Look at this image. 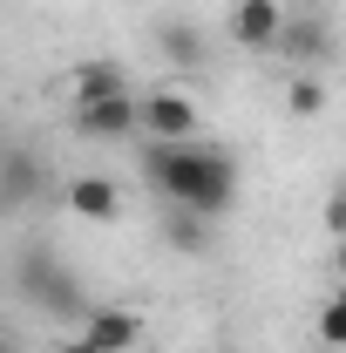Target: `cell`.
I'll return each mask as SVG.
<instances>
[{
	"label": "cell",
	"instance_id": "obj_1",
	"mask_svg": "<svg viewBox=\"0 0 346 353\" xmlns=\"http://www.w3.org/2000/svg\"><path fill=\"white\" fill-rule=\"evenodd\" d=\"M143 176L170 197L176 211H197V218H224L238 204V157L224 143H143Z\"/></svg>",
	"mask_w": 346,
	"mask_h": 353
},
{
	"label": "cell",
	"instance_id": "obj_2",
	"mask_svg": "<svg viewBox=\"0 0 346 353\" xmlns=\"http://www.w3.org/2000/svg\"><path fill=\"white\" fill-rule=\"evenodd\" d=\"M14 285H21V299H28V306H41L48 319H88V299H82L75 265H61L48 245H28V252H21Z\"/></svg>",
	"mask_w": 346,
	"mask_h": 353
},
{
	"label": "cell",
	"instance_id": "obj_3",
	"mask_svg": "<svg viewBox=\"0 0 346 353\" xmlns=\"http://www.w3.org/2000/svg\"><path fill=\"white\" fill-rule=\"evenodd\" d=\"M136 123H143L150 143H190L197 123H204V109L183 88H150V95H136Z\"/></svg>",
	"mask_w": 346,
	"mask_h": 353
},
{
	"label": "cell",
	"instance_id": "obj_4",
	"mask_svg": "<svg viewBox=\"0 0 346 353\" xmlns=\"http://www.w3.org/2000/svg\"><path fill=\"white\" fill-rule=\"evenodd\" d=\"M143 123H136V95L123 88V95H95V102H75V136H88V143H123V136H136Z\"/></svg>",
	"mask_w": 346,
	"mask_h": 353
},
{
	"label": "cell",
	"instance_id": "obj_5",
	"mask_svg": "<svg viewBox=\"0 0 346 353\" xmlns=\"http://www.w3.org/2000/svg\"><path fill=\"white\" fill-rule=\"evenodd\" d=\"M278 34H285V0H238L231 7V41L245 54H278Z\"/></svg>",
	"mask_w": 346,
	"mask_h": 353
},
{
	"label": "cell",
	"instance_id": "obj_6",
	"mask_svg": "<svg viewBox=\"0 0 346 353\" xmlns=\"http://www.w3.org/2000/svg\"><path fill=\"white\" fill-rule=\"evenodd\" d=\"M48 197V163L34 150H0V211H28Z\"/></svg>",
	"mask_w": 346,
	"mask_h": 353
},
{
	"label": "cell",
	"instance_id": "obj_7",
	"mask_svg": "<svg viewBox=\"0 0 346 353\" xmlns=\"http://www.w3.org/2000/svg\"><path fill=\"white\" fill-rule=\"evenodd\" d=\"M143 333H150V326H143L136 306H88V319H82V340L95 353H130Z\"/></svg>",
	"mask_w": 346,
	"mask_h": 353
},
{
	"label": "cell",
	"instance_id": "obj_8",
	"mask_svg": "<svg viewBox=\"0 0 346 353\" xmlns=\"http://www.w3.org/2000/svg\"><path fill=\"white\" fill-rule=\"evenodd\" d=\"M278 54H292V61H299V75H312V68L333 54V21H326V14H285Z\"/></svg>",
	"mask_w": 346,
	"mask_h": 353
},
{
	"label": "cell",
	"instance_id": "obj_9",
	"mask_svg": "<svg viewBox=\"0 0 346 353\" xmlns=\"http://www.w3.org/2000/svg\"><path fill=\"white\" fill-rule=\"evenodd\" d=\"M68 211L88 218V224H116L123 218V190H116L109 176H75V183H68Z\"/></svg>",
	"mask_w": 346,
	"mask_h": 353
},
{
	"label": "cell",
	"instance_id": "obj_10",
	"mask_svg": "<svg viewBox=\"0 0 346 353\" xmlns=\"http://www.w3.org/2000/svg\"><path fill=\"white\" fill-rule=\"evenodd\" d=\"M156 48H163V61L183 68V75H204V28H190V21H156Z\"/></svg>",
	"mask_w": 346,
	"mask_h": 353
},
{
	"label": "cell",
	"instance_id": "obj_11",
	"mask_svg": "<svg viewBox=\"0 0 346 353\" xmlns=\"http://www.w3.org/2000/svg\"><path fill=\"white\" fill-rule=\"evenodd\" d=\"M163 245L170 252H211V218H197V211H176L163 218Z\"/></svg>",
	"mask_w": 346,
	"mask_h": 353
},
{
	"label": "cell",
	"instance_id": "obj_12",
	"mask_svg": "<svg viewBox=\"0 0 346 353\" xmlns=\"http://www.w3.org/2000/svg\"><path fill=\"white\" fill-rule=\"evenodd\" d=\"M123 61H82L75 68V102H95V95H123Z\"/></svg>",
	"mask_w": 346,
	"mask_h": 353
},
{
	"label": "cell",
	"instance_id": "obj_13",
	"mask_svg": "<svg viewBox=\"0 0 346 353\" xmlns=\"http://www.w3.org/2000/svg\"><path fill=\"white\" fill-rule=\"evenodd\" d=\"M312 340H319V347H333V353H346V292L319 306V319H312Z\"/></svg>",
	"mask_w": 346,
	"mask_h": 353
},
{
	"label": "cell",
	"instance_id": "obj_14",
	"mask_svg": "<svg viewBox=\"0 0 346 353\" xmlns=\"http://www.w3.org/2000/svg\"><path fill=\"white\" fill-rule=\"evenodd\" d=\"M285 109H292V116H319V109H326V82H319V75H292V82H285Z\"/></svg>",
	"mask_w": 346,
	"mask_h": 353
},
{
	"label": "cell",
	"instance_id": "obj_15",
	"mask_svg": "<svg viewBox=\"0 0 346 353\" xmlns=\"http://www.w3.org/2000/svg\"><path fill=\"white\" fill-rule=\"evenodd\" d=\"M326 224L346 238V176H340V190H333V204H326Z\"/></svg>",
	"mask_w": 346,
	"mask_h": 353
},
{
	"label": "cell",
	"instance_id": "obj_16",
	"mask_svg": "<svg viewBox=\"0 0 346 353\" xmlns=\"http://www.w3.org/2000/svg\"><path fill=\"white\" fill-rule=\"evenodd\" d=\"M54 353H95V347H88V340H68V347H54Z\"/></svg>",
	"mask_w": 346,
	"mask_h": 353
},
{
	"label": "cell",
	"instance_id": "obj_17",
	"mask_svg": "<svg viewBox=\"0 0 346 353\" xmlns=\"http://www.w3.org/2000/svg\"><path fill=\"white\" fill-rule=\"evenodd\" d=\"M340 279H346V238H340Z\"/></svg>",
	"mask_w": 346,
	"mask_h": 353
}]
</instances>
